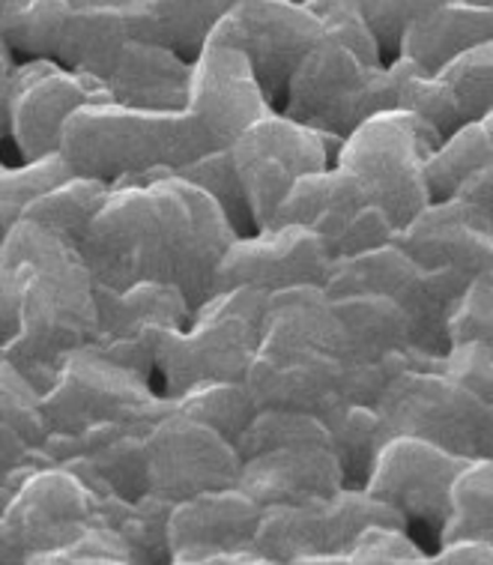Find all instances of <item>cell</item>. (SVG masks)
I'll list each match as a JSON object with an SVG mask.
<instances>
[{
  "label": "cell",
  "instance_id": "obj_4",
  "mask_svg": "<svg viewBox=\"0 0 493 565\" xmlns=\"http://www.w3.org/2000/svg\"><path fill=\"white\" fill-rule=\"evenodd\" d=\"M267 290L227 288L201 302L159 353L156 377L168 398L206 381H246L264 339Z\"/></svg>",
  "mask_w": 493,
  "mask_h": 565
},
{
  "label": "cell",
  "instance_id": "obj_27",
  "mask_svg": "<svg viewBox=\"0 0 493 565\" xmlns=\"http://www.w3.org/2000/svg\"><path fill=\"white\" fill-rule=\"evenodd\" d=\"M365 204H374V201L360 177L344 171L341 164H329V168L302 174L290 185L272 225L311 227L329 248Z\"/></svg>",
  "mask_w": 493,
  "mask_h": 565
},
{
  "label": "cell",
  "instance_id": "obj_21",
  "mask_svg": "<svg viewBox=\"0 0 493 565\" xmlns=\"http://www.w3.org/2000/svg\"><path fill=\"white\" fill-rule=\"evenodd\" d=\"M392 243L425 269H452L467 278L493 269V222L458 195L421 206Z\"/></svg>",
  "mask_w": 493,
  "mask_h": 565
},
{
  "label": "cell",
  "instance_id": "obj_10",
  "mask_svg": "<svg viewBox=\"0 0 493 565\" xmlns=\"http://www.w3.org/2000/svg\"><path fill=\"white\" fill-rule=\"evenodd\" d=\"M168 407L171 398L153 381L117 365L93 344L73 350L42 392L49 428L61 434H78L105 419L162 416Z\"/></svg>",
  "mask_w": 493,
  "mask_h": 565
},
{
  "label": "cell",
  "instance_id": "obj_37",
  "mask_svg": "<svg viewBox=\"0 0 493 565\" xmlns=\"http://www.w3.org/2000/svg\"><path fill=\"white\" fill-rule=\"evenodd\" d=\"M293 446H332L329 422L314 413L278 411V407H257L246 431L237 437L239 458L272 452V449H293Z\"/></svg>",
  "mask_w": 493,
  "mask_h": 565
},
{
  "label": "cell",
  "instance_id": "obj_28",
  "mask_svg": "<svg viewBox=\"0 0 493 565\" xmlns=\"http://www.w3.org/2000/svg\"><path fill=\"white\" fill-rule=\"evenodd\" d=\"M493 36V12L475 7L470 0H452L437 10L425 12L407 28L401 40L404 57H410L428 70L440 73L458 54L470 52Z\"/></svg>",
  "mask_w": 493,
  "mask_h": 565
},
{
  "label": "cell",
  "instance_id": "obj_5",
  "mask_svg": "<svg viewBox=\"0 0 493 565\" xmlns=\"http://www.w3.org/2000/svg\"><path fill=\"white\" fill-rule=\"evenodd\" d=\"M442 135L412 111H377L341 138L335 164L356 174L395 225L410 222L431 204L425 159L437 150Z\"/></svg>",
  "mask_w": 493,
  "mask_h": 565
},
{
  "label": "cell",
  "instance_id": "obj_40",
  "mask_svg": "<svg viewBox=\"0 0 493 565\" xmlns=\"http://www.w3.org/2000/svg\"><path fill=\"white\" fill-rule=\"evenodd\" d=\"M458 96L470 120H482L493 111V36L470 52L458 54L440 73Z\"/></svg>",
  "mask_w": 493,
  "mask_h": 565
},
{
  "label": "cell",
  "instance_id": "obj_24",
  "mask_svg": "<svg viewBox=\"0 0 493 565\" xmlns=\"http://www.w3.org/2000/svg\"><path fill=\"white\" fill-rule=\"evenodd\" d=\"M49 419L42 413V392L7 356L0 360V509L15 484L45 463Z\"/></svg>",
  "mask_w": 493,
  "mask_h": 565
},
{
  "label": "cell",
  "instance_id": "obj_2",
  "mask_svg": "<svg viewBox=\"0 0 493 565\" xmlns=\"http://www.w3.org/2000/svg\"><path fill=\"white\" fill-rule=\"evenodd\" d=\"M0 264L19 278V332L3 356L45 392L61 362L96 339V278L82 248L31 218L7 231Z\"/></svg>",
  "mask_w": 493,
  "mask_h": 565
},
{
  "label": "cell",
  "instance_id": "obj_20",
  "mask_svg": "<svg viewBox=\"0 0 493 565\" xmlns=\"http://www.w3.org/2000/svg\"><path fill=\"white\" fill-rule=\"evenodd\" d=\"M185 108L195 114L216 150H227L264 114L276 111L239 49L206 42L192 61Z\"/></svg>",
  "mask_w": 493,
  "mask_h": 565
},
{
  "label": "cell",
  "instance_id": "obj_58",
  "mask_svg": "<svg viewBox=\"0 0 493 565\" xmlns=\"http://www.w3.org/2000/svg\"><path fill=\"white\" fill-rule=\"evenodd\" d=\"M3 168H7V164H3V162H0V171H3Z\"/></svg>",
  "mask_w": 493,
  "mask_h": 565
},
{
  "label": "cell",
  "instance_id": "obj_41",
  "mask_svg": "<svg viewBox=\"0 0 493 565\" xmlns=\"http://www.w3.org/2000/svg\"><path fill=\"white\" fill-rule=\"evenodd\" d=\"M176 174L185 177L189 183L201 185L204 192L216 198L222 210L231 216V222L237 225L239 234L251 231V218H248V206L246 198H243L237 168H234V159H231V147L227 150H210V153L197 156L195 162L183 164Z\"/></svg>",
  "mask_w": 493,
  "mask_h": 565
},
{
  "label": "cell",
  "instance_id": "obj_48",
  "mask_svg": "<svg viewBox=\"0 0 493 565\" xmlns=\"http://www.w3.org/2000/svg\"><path fill=\"white\" fill-rule=\"evenodd\" d=\"M360 10L365 21H368L374 40L381 45L383 57L386 61L398 57L404 33L416 21L412 0H360Z\"/></svg>",
  "mask_w": 493,
  "mask_h": 565
},
{
  "label": "cell",
  "instance_id": "obj_13",
  "mask_svg": "<svg viewBox=\"0 0 493 565\" xmlns=\"http://www.w3.org/2000/svg\"><path fill=\"white\" fill-rule=\"evenodd\" d=\"M246 386L257 407L314 413L329 422L350 407V356L309 341L264 335L246 371Z\"/></svg>",
  "mask_w": 493,
  "mask_h": 565
},
{
  "label": "cell",
  "instance_id": "obj_16",
  "mask_svg": "<svg viewBox=\"0 0 493 565\" xmlns=\"http://www.w3.org/2000/svg\"><path fill=\"white\" fill-rule=\"evenodd\" d=\"M111 99L90 75L66 70L49 57H31L12 66L10 141L21 162L61 153L63 129L78 108Z\"/></svg>",
  "mask_w": 493,
  "mask_h": 565
},
{
  "label": "cell",
  "instance_id": "obj_17",
  "mask_svg": "<svg viewBox=\"0 0 493 565\" xmlns=\"http://www.w3.org/2000/svg\"><path fill=\"white\" fill-rule=\"evenodd\" d=\"M470 458L442 449L437 443L392 434L383 443L377 461L371 467L365 491L392 505L410 524H421L440 535L452 514L454 479Z\"/></svg>",
  "mask_w": 493,
  "mask_h": 565
},
{
  "label": "cell",
  "instance_id": "obj_15",
  "mask_svg": "<svg viewBox=\"0 0 493 565\" xmlns=\"http://www.w3.org/2000/svg\"><path fill=\"white\" fill-rule=\"evenodd\" d=\"M318 36L320 19L302 0H237L210 42L246 54L269 103L281 108L290 75Z\"/></svg>",
  "mask_w": 493,
  "mask_h": 565
},
{
  "label": "cell",
  "instance_id": "obj_54",
  "mask_svg": "<svg viewBox=\"0 0 493 565\" xmlns=\"http://www.w3.org/2000/svg\"><path fill=\"white\" fill-rule=\"evenodd\" d=\"M482 124L487 126V135H491V141H493V111L487 114V117H482Z\"/></svg>",
  "mask_w": 493,
  "mask_h": 565
},
{
  "label": "cell",
  "instance_id": "obj_7",
  "mask_svg": "<svg viewBox=\"0 0 493 565\" xmlns=\"http://www.w3.org/2000/svg\"><path fill=\"white\" fill-rule=\"evenodd\" d=\"M341 138L293 120L281 108L264 114L231 145L251 231L272 225L290 185L309 171L335 164Z\"/></svg>",
  "mask_w": 493,
  "mask_h": 565
},
{
  "label": "cell",
  "instance_id": "obj_53",
  "mask_svg": "<svg viewBox=\"0 0 493 565\" xmlns=\"http://www.w3.org/2000/svg\"><path fill=\"white\" fill-rule=\"evenodd\" d=\"M482 458H493V402L487 404V411H484V422H482V434H479V452Z\"/></svg>",
  "mask_w": 493,
  "mask_h": 565
},
{
  "label": "cell",
  "instance_id": "obj_32",
  "mask_svg": "<svg viewBox=\"0 0 493 565\" xmlns=\"http://www.w3.org/2000/svg\"><path fill=\"white\" fill-rule=\"evenodd\" d=\"M108 192H111V183L96 180V177L73 174L63 183L52 185L49 192H42L36 201H31L21 218H31L66 243L82 246L93 218L103 210Z\"/></svg>",
  "mask_w": 493,
  "mask_h": 565
},
{
  "label": "cell",
  "instance_id": "obj_36",
  "mask_svg": "<svg viewBox=\"0 0 493 565\" xmlns=\"http://www.w3.org/2000/svg\"><path fill=\"white\" fill-rule=\"evenodd\" d=\"M484 539L493 545V458L475 455L454 479L452 514L442 524L437 542L449 539Z\"/></svg>",
  "mask_w": 493,
  "mask_h": 565
},
{
  "label": "cell",
  "instance_id": "obj_12",
  "mask_svg": "<svg viewBox=\"0 0 493 565\" xmlns=\"http://www.w3.org/2000/svg\"><path fill=\"white\" fill-rule=\"evenodd\" d=\"M96 306L93 348L147 381L156 377L168 339L185 329L195 311L183 290L164 281H138L124 290L96 285Z\"/></svg>",
  "mask_w": 493,
  "mask_h": 565
},
{
  "label": "cell",
  "instance_id": "obj_30",
  "mask_svg": "<svg viewBox=\"0 0 493 565\" xmlns=\"http://www.w3.org/2000/svg\"><path fill=\"white\" fill-rule=\"evenodd\" d=\"M329 299L347 329L350 356L381 362L395 350L416 348L410 315L398 299L386 294H344Z\"/></svg>",
  "mask_w": 493,
  "mask_h": 565
},
{
  "label": "cell",
  "instance_id": "obj_34",
  "mask_svg": "<svg viewBox=\"0 0 493 565\" xmlns=\"http://www.w3.org/2000/svg\"><path fill=\"white\" fill-rule=\"evenodd\" d=\"M487 162H493V141L487 126L482 120H467L458 126L425 159V180H428L431 201L452 198L458 185Z\"/></svg>",
  "mask_w": 493,
  "mask_h": 565
},
{
  "label": "cell",
  "instance_id": "obj_52",
  "mask_svg": "<svg viewBox=\"0 0 493 565\" xmlns=\"http://www.w3.org/2000/svg\"><path fill=\"white\" fill-rule=\"evenodd\" d=\"M15 54L10 52L7 40L0 36V145L10 141V84Z\"/></svg>",
  "mask_w": 493,
  "mask_h": 565
},
{
  "label": "cell",
  "instance_id": "obj_39",
  "mask_svg": "<svg viewBox=\"0 0 493 565\" xmlns=\"http://www.w3.org/2000/svg\"><path fill=\"white\" fill-rule=\"evenodd\" d=\"M75 171L66 164L61 153L45 156V159H33V162H21L19 168H3L0 171V243L21 216L31 201L49 192L52 185L63 183L66 177Z\"/></svg>",
  "mask_w": 493,
  "mask_h": 565
},
{
  "label": "cell",
  "instance_id": "obj_31",
  "mask_svg": "<svg viewBox=\"0 0 493 565\" xmlns=\"http://www.w3.org/2000/svg\"><path fill=\"white\" fill-rule=\"evenodd\" d=\"M171 509H174V503L153 491L141 493L135 500L114 497V493L96 497L99 524L117 530L120 539L135 554V563L144 565L171 563V547H168V518H171Z\"/></svg>",
  "mask_w": 493,
  "mask_h": 565
},
{
  "label": "cell",
  "instance_id": "obj_45",
  "mask_svg": "<svg viewBox=\"0 0 493 565\" xmlns=\"http://www.w3.org/2000/svg\"><path fill=\"white\" fill-rule=\"evenodd\" d=\"M314 15L320 19V28L329 33H335L341 40L353 45L356 52L365 57L374 66H383L386 57H383L381 45L371 33L368 21L362 15L360 0H302Z\"/></svg>",
  "mask_w": 493,
  "mask_h": 565
},
{
  "label": "cell",
  "instance_id": "obj_3",
  "mask_svg": "<svg viewBox=\"0 0 493 565\" xmlns=\"http://www.w3.org/2000/svg\"><path fill=\"white\" fill-rule=\"evenodd\" d=\"M210 150L216 147L189 108L153 111L114 99L78 108L61 138V156L75 174L111 185L171 171L176 174Z\"/></svg>",
  "mask_w": 493,
  "mask_h": 565
},
{
  "label": "cell",
  "instance_id": "obj_55",
  "mask_svg": "<svg viewBox=\"0 0 493 565\" xmlns=\"http://www.w3.org/2000/svg\"><path fill=\"white\" fill-rule=\"evenodd\" d=\"M470 3H475V7H484V10L493 12V0H470Z\"/></svg>",
  "mask_w": 493,
  "mask_h": 565
},
{
  "label": "cell",
  "instance_id": "obj_57",
  "mask_svg": "<svg viewBox=\"0 0 493 565\" xmlns=\"http://www.w3.org/2000/svg\"><path fill=\"white\" fill-rule=\"evenodd\" d=\"M0 360H3V344H0Z\"/></svg>",
  "mask_w": 493,
  "mask_h": 565
},
{
  "label": "cell",
  "instance_id": "obj_18",
  "mask_svg": "<svg viewBox=\"0 0 493 565\" xmlns=\"http://www.w3.org/2000/svg\"><path fill=\"white\" fill-rule=\"evenodd\" d=\"M159 416L105 419L78 434L52 431L42 446L45 461L69 467L93 497L135 500L150 491L147 484V437Z\"/></svg>",
  "mask_w": 493,
  "mask_h": 565
},
{
  "label": "cell",
  "instance_id": "obj_51",
  "mask_svg": "<svg viewBox=\"0 0 493 565\" xmlns=\"http://www.w3.org/2000/svg\"><path fill=\"white\" fill-rule=\"evenodd\" d=\"M458 198L470 201L473 206H479L484 216L493 222V162H487L484 168H479L475 174H470L458 185Z\"/></svg>",
  "mask_w": 493,
  "mask_h": 565
},
{
  "label": "cell",
  "instance_id": "obj_25",
  "mask_svg": "<svg viewBox=\"0 0 493 565\" xmlns=\"http://www.w3.org/2000/svg\"><path fill=\"white\" fill-rule=\"evenodd\" d=\"M192 61L168 45L129 40L105 78V90L114 103L153 111H176L189 103Z\"/></svg>",
  "mask_w": 493,
  "mask_h": 565
},
{
  "label": "cell",
  "instance_id": "obj_6",
  "mask_svg": "<svg viewBox=\"0 0 493 565\" xmlns=\"http://www.w3.org/2000/svg\"><path fill=\"white\" fill-rule=\"evenodd\" d=\"M371 524L407 526V521L362 484H344L306 503L267 505L255 547L269 565H347L350 545Z\"/></svg>",
  "mask_w": 493,
  "mask_h": 565
},
{
  "label": "cell",
  "instance_id": "obj_8",
  "mask_svg": "<svg viewBox=\"0 0 493 565\" xmlns=\"http://www.w3.org/2000/svg\"><path fill=\"white\" fill-rule=\"evenodd\" d=\"M383 66H374L353 45L320 28L309 52L290 75L281 111L320 132L344 138L381 108Z\"/></svg>",
  "mask_w": 493,
  "mask_h": 565
},
{
  "label": "cell",
  "instance_id": "obj_11",
  "mask_svg": "<svg viewBox=\"0 0 493 565\" xmlns=\"http://www.w3.org/2000/svg\"><path fill=\"white\" fill-rule=\"evenodd\" d=\"M392 434L431 440L463 458H475L487 404L437 365L398 371L374 404Z\"/></svg>",
  "mask_w": 493,
  "mask_h": 565
},
{
  "label": "cell",
  "instance_id": "obj_26",
  "mask_svg": "<svg viewBox=\"0 0 493 565\" xmlns=\"http://www.w3.org/2000/svg\"><path fill=\"white\" fill-rule=\"evenodd\" d=\"M129 40H135L129 0H73L54 61L90 75L105 87V78Z\"/></svg>",
  "mask_w": 493,
  "mask_h": 565
},
{
  "label": "cell",
  "instance_id": "obj_14",
  "mask_svg": "<svg viewBox=\"0 0 493 565\" xmlns=\"http://www.w3.org/2000/svg\"><path fill=\"white\" fill-rule=\"evenodd\" d=\"M239 470L237 443L174 407V402L153 422L147 437V484L164 500L180 503L195 493L234 488Z\"/></svg>",
  "mask_w": 493,
  "mask_h": 565
},
{
  "label": "cell",
  "instance_id": "obj_46",
  "mask_svg": "<svg viewBox=\"0 0 493 565\" xmlns=\"http://www.w3.org/2000/svg\"><path fill=\"white\" fill-rule=\"evenodd\" d=\"M395 231H398V225L392 222L389 213L381 204H365L356 216L350 218L339 239L329 246V255H332V260H339V257H353L371 252V248H381L395 239Z\"/></svg>",
  "mask_w": 493,
  "mask_h": 565
},
{
  "label": "cell",
  "instance_id": "obj_44",
  "mask_svg": "<svg viewBox=\"0 0 493 565\" xmlns=\"http://www.w3.org/2000/svg\"><path fill=\"white\" fill-rule=\"evenodd\" d=\"M482 341L493 350V269L475 276L449 320V344Z\"/></svg>",
  "mask_w": 493,
  "mask_h": 565
},
{
  "label": "cell",
  "instance_id": "obj_49",
  "mask_svg": "<svg viewBox=\"0 0 493 565\" xmlns=\"http://www.w3.org/2000/svg\"><path fill=\"white\" fill-rule=\"evenodd\" d=\"M428 565H493V545L484 539H449L440 542Z\"/></svg>",
  "mask_w": 493,
  "mask_h": 565
},
{
  "label": "cell",
  "instance_id": "obj_38",
  "mask_svg": "<svg viewBox=\"0 0 493 565\" xmlns=\"http://www.w3.org/2000/svg\"><path fill=\"white\" fill-rule=\"evenodd\" d=\"M174 407H180L197 422H204L218 434H225L227 440L237 443V437L246 431V425L257 413V404L248 392L246 381H206L197 383L183 395L171 398Z\"/></svg>",
  "mask_w": 493,
  "mask_h": 565
},
{
  "label": "cell",
  "instance_id": "obj_29",
  "mask_svg": "<svg viewBox=\"0 0 493 565\" xmlns=\"http://www.w3.org/2000/svg\"><path fill=\"white\" fill-rule=\"evenodd\" d=\"M234 3L237 0H129L132 36L195 61Z\"/></svg>",
  "mask_w": 493,
  "mask_h": 565
},
{
  "label": "cell",
  "instance_id": "obj_47",
  "mask_svg": "<svg viewBox=\"0 0 493 565\" xmlns=\"http://www.w3.org/2000/svg\"><path fill=\"white\" fill-rule=\"evenodd\" d=\"M442 369L467 390L475 392L484 404L493 402V350L484 348L482 341L449 344V350L442 353Z\"/></svg>",
  "mask_w": 493,
  "mask_h": 565
},
{
  "label": "cell",
  "instance_id": "obj_22",
  "mask_svg": "<svg viewBox=\"0 0 493 565\" xmlns=\"http://www.w3.org/2000/svg\"><path fill=\"white\" fill-rule=\"evenodd\" d=\"M260 512L239 484L180 500L168 518L171 565H216L218 556L255 547Z\"/></svg>",
  "mask_w": 493,
  "mask_h": 565
},
{
  "label": "cell",
  "instance_id": "obj_19",
  "mask_svg": "<svg viewBox=\"0 0 493 565\" xmlns=\"http://www.w3.org/2000/svg\"><path fill=\"white\" fill-rule=\"evenodd\" d=\"M332 255L318 231L306 225H269L239 234L222 257L216 290H281L293 285H326Z\"/></svg>",
  "mask_w": 493,
  "mask_h": 565
},
{
  "label": "cell",
  "instance_id": "obj_9",
  "mask_svg": "<svg viewBox=\"0 0 493 565\" xmlns=\"http://www.w3.org/2000/svg\"><path fill=\"white\" fill-rule=\"evenodd\" d=\"M93 524L99 514L90 488L63 463H40L0 509V565H36Z\"/></svg>",
  "mask_w": 493,
  "mask_h": 565
},
{
  "label": "cell",
  "instance_id": "obj_56",
  "mask_svg": "<svg viewBox=\"0 0 493 565\" xmlns=\"http://www.w3.org/2000/svg\"><path fill=\"white\" fill-rule=\"evenodd\" d=\"M3 7H7V0H0V19H3Z\"/></svg>",
  "mask_w": 493,
  "mask_h": 565
},
{
  "label": "cell",
  "instance_id": "obj_33",
  "mask_svg": "<svg viewBox=\"0 0 493 565\" xmlns=\"http://www.w3.org/2000/svg\"><path fill=\"white\" fill-rule=\"evenodd\" d=\"M73 12V0H7L0 36L12 54L31 57H57L63 28Z\"/></svg>",
  "mask_w": 493,
  "mask_h": 565
},
{
  "label": "cell",
  "instance_id": "obj_43",
  "mask_svg": "<svg viewBox=\"0 0 493 565\" xmlns=\"http://www.w3.org/2000/svg\"><path fill=\"white\" fill-rule=\"evenodd\" d=\"M36 565H135V554L117 530L105 524H93L78 539H73L69 545L40 556Z\"/></svg>",
  "mask_w": 493,
  "mask_h": 565
},
{
  "label": "cell",
  "instance_id": "obj_1",
  "mask_svg": "<svg viewBox=\"0 0 493 565\" xmlns=\"http://www.w3.org/2000/svg\"><path fill=\"white\" fill-rule=\"evenodd\" d=\"M237 237L216 198L171 171L111 185L78 248L96 285L164 281L197 309L216 294L218 264Z\"/></svg>",
  "mask_w": 493,
  "mask_h": 565
},
{
  "label": "cell",
  "instance_id": "obj_42",
  "mask_svg": "<svg viewBox=\"0 0 493 565\" xmlns=\"http://www.w3.org/2000/svg\"><path fill=\"white\" fill-rule=\"evenodd\" d=\"M431 554L410 535V526L371 524L347 551V565H428Z\"/></svg>",
  "mask_w": 493,
  "mask_h": 565
},
{
  "label": "cell",
  "instance_id": "obj_50",
  "mask_svg": "<svg viewBox=\"0 0 493 565\" xmlns=\"http://www.w3.org/2000/svg\"><path fill=\"white\" fill-rule=\"evenodd\" d=\"M19 332V278L7 264H0V344L7 350Z\"/></svg>",
  "mask_w": 493,
  "mask_h": 565
},
{
  "label": "cell",
  "instance_id": "obj_23",
  "mask_svg": "<svg viewBox=\"0 0 493 565\" xmlns=\"http://www.w3.org/2000/svg\"><path fill=\"white\" fill-rule=\"evenodd\" d=\"M237 484L260 509H267L329 497L341 491L347 479L332 446H293L246 458Z\"/></svg>",
  "mask_w": 493,
  "mask_h": 565
},
{
  "label": "cell",
  "instance_id": "obj_35",
  "mask_svg": "<svg viewBox=\"0 0 493 565\" xmlns=\"http://www.w3.org/2000/svg\"><path fill=\"white\" fill-rule=\"evenodd\" d=\"M329 431H332V452L339 455L347 484L365 488L383 443L392 437L381 411L374 404H350L335 419H329Z\"/></svg>",
  "mask_w": 493,
  "mask_h": 565
}]
</instances>
